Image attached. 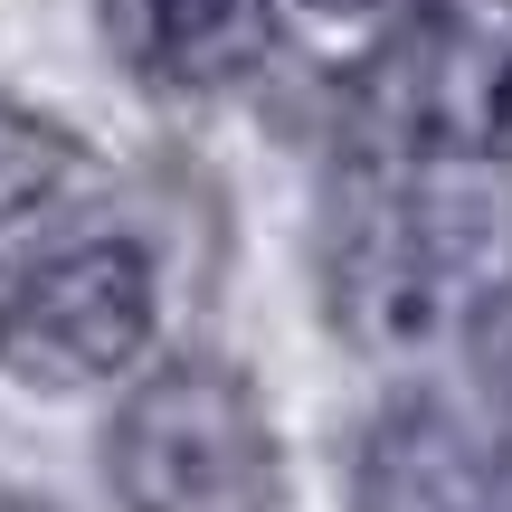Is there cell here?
<instances>
[{
    "instance_id": "cell-4",
    "label": "cell",
    "mask_w": 512,
    "mask_h": 512,
    "mask_svg": "<svg viewBox=\"0 0 512 512\" xmlns=\"http://www.w3.org/2000/svg\"><path fill=\"white\" fill-rule=\"evenodd\" d=\"M152 332V256L133 238H86L67 256H38L0 294V370L29 389H86L124 370Z\"/></svg>"
},
{
    "instance_id": "cell-3",
    "label": "cell",
    "mask_w": 512,
    "mask_h": 512,
    "mask_svg": "<svg viewBox=\"0 0 512 512\" xmlns=\"http://www.w3.org/2000/svg\"><path fill=\"white\" fill-rule=\"evenodd\" d=\"M503 105V76H484V48L456 10L418 0L361 67L342 76V124L351 162H446L484 143Z\"/></svg>"
},
{
    "instance_id": "cell-6",
    "label": "cell",
    "mask_w": 512,
    "mask_h": 512,
    "mask_svg": "<svg viewBox=\"0 0 512 512\" xmlns=\"http://www.w3.org/2000/svg\"><path fill=\"white\" fill-rule=\"evenodd\" d=\"M105 38L143 86L200 95L275 48V0H105Z\"/></svg>"
},
{
    "instance_id": "cell-9",
    "label": "cell",
    "mask_w": 512,
    "mask_h": 512,
    "mask_svg": "<svg viewBox=\"0 0 512 512\" xmlns=\"http://www.w3.org/2000/svg\"><path fill=\"white\" fill-rule=\"evenodd\" d=\"M494 152L512 162V76H503V105H494Z\"/></svg>"
},
{
    "instance_id": "cell-8",
    "label": "cell",
    "mask_w": 512,
    "mask_h": 512,
    "mask_svg": "<svg viewBox=\"0 0 512 512\" xmlns=\"http://www.w3.org/2000/svg\"><path fill=\"white\" fill-rule=\"evenodd\" d=\"M465 351H475V380H484V399H494V418L512 427V275L475 304V323H465Z\"/></svg>"
},
{
    "instance_id": "cell-7",
    "label": "cell",
    "mask_w": 512,
    "mask_h": 512,
    "mask_svg": "<svg viewBox=\"0 0 512 512\" xmlns=\"http://www.w3.org/2000/svg\"><path fill=\"white\" fill-rule=\"evenodd\" d=\"M76 181H86V143L67 124H48V114L0 95V256L29 238L48 209H67Z\"/></svg>"
},
{
    "instance_id": "cell-1",
    "label": "cell",
    "mask_w": 512,
    "mask_h": 512,
    "mask_svg": "<svg viewBox=\"0 0 512 512\" xmlns=\"http://www.w3.org/2000/svg\"><path fill=\"white\" fill-rule=\"evenodd\" d=\"M475 247H484V209L465 190H446L427 162H351L323 228L332 323L370 351L427 342L456 304Z\"/></svg>"
},
{
    "instance_id": "cell-5",
    "label": "cell",
    "mask_w": 512,
    "mask_h": 512,
    "mask_svg": "<svg viewBox=\"0 0 512 512\" xmlns=\"http://www.w3.org/2000/svg\"><path fill=\"white\" fill-rule=\"evenodd\" d=\"M494 475V437L446 399H399L361 437V512H484Z\"/></svg>"
},
{
    "instance_id": "cell-2",
    "label": "cell",
    "mask_w": 512,
    "mask_h": 512,
    "mask_svg": "<svg viewBox=\"0 0 512 512\" xmlns=\"http://www.w3.org/2000/svg\"><path fill=\"white\" fill-rule=\"evenodd\" d=\"M275 427L256 389L219 361H171L114 418V494L124 512H275Z\"/></svg>"
}]
</instances>
